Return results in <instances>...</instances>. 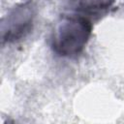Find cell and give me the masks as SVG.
<instances>
[{
	"mask_svg": "<svg viewBox=\"0 0 124 124\" xmlns=\"http://www.w3.org/2000/svg\"><path fill=\"white\" fill-rule=\"evenodd\" d=\"M91 22L82 16H63L54 27L50 38L51 49L61 57L79 56L89 41Z\"/></svg>",
	"mask_w": 124,
	"mask_h": 124,
	"instance_id": "obj_1",
	"label": "cell"
},
{
	"mask_svg": "<svg viewBox=\"0 0 124 124\" xmlns=\"http://www.w3.org/2000/svg\"><path fill=\"white\" fill-rule=\"evenodd\" d=\"M33 17V8L29 3L17 6L8 17V28L4 30L3 42L18 40L28 33L31 29Z\"/></svg>",
	"mask_w": 124,
	"mask_h": 124,
	"instance_id": "obj_2",
	"label": "cell"
}]
</instances>
